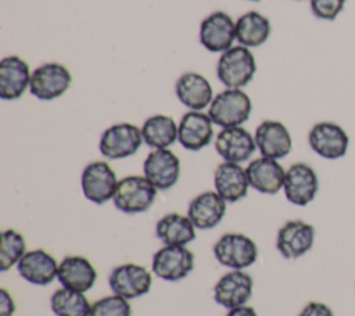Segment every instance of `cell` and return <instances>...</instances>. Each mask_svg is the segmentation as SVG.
Returning a JSON list of instances; mask_svg holds the SVG:
<instances>
[{
    "label": "cell",
    "mask_w": 355,
    "mask_h": 316,
    "mask_svg": "<svg viewBox=\"0 0 355 316\" xmlns=\"http://www.w3.org/2000/svg\"><path fill=\"white\" fill-rule=\"evenodd\" d=\"M118 182L115 170L105 161L87 164L80 175L83 195L97 205H103L114 198Z\"/></svg>",
    "instance_id": "cell-7"
},
{
    "label": "cell",
    "mask_w": 355,
    "mask_h": 316,
    "mask_svg": "<svg viewBox=\"0 0 355 316\" xmlns=\"http://www.w3.org/2000/svg\"><path fill=\"white\" fill-rule=\"evenodd\" d=\"M31 71L25 60L7 55L0 61V98L6 101L19 98L31 85Z\"/></svg>",
    "instance_id": "cell-22"
},
{
    "label": "cell",
    "mask_w": 355,
    "mask_h": 316,
    "mask_svg": "<svg viewBox=\"0 0 355 316\" xmlns=\"http://www.w3.org/2000/svg\"><path fill=\"white\" fill-rule=\"evenodd\" d=\"M225 316H258V313L252 306L243 305V306L229 309Z\"/></svg>",
    "instance_id": "cell-35"
},
{
    "label": "cell",
    "mask_w": 355,
    "mask_h": 316,
    "mask_svg": "<svg viewBox=\"0 0 355 316\" xmlns=\"http://www.w3.org/2000/svg\"><path fill=\"white\" fill-rule=\"evenodd\" d=\"M141 143V129L136 125L121 122L111 125L103 132L98 150L108 159H122L136 154Z\"/></svg>",
    "instance_id": "cell-6"
},
{
    "label": "cell",
    "mask_w": 355,
    "mask_h": 316,
    "mask_svg": "<svg viewBox=\"0 0 355 316\" xmlns=\"http://www.w3.org/2000/svg\"><path fill=\"white\" fill-rule=\"evenodd\" d=\"M50 306L55 316H90L92 304L85 292L61 287L50 298Z\"/></svg>",
    "instance_id": "cell-29"
},
{
    "label": "cell",
    "mask_w": 355,
    "mask_h": 316,
    "mask_svg": "<svg viewBox=\"0 0 355 316\" xmlns=\"http://www.w3.org/2000/svg\"><path fill=\"white\" fill-rule=\"evenodd\" d=\"M140 129L143 141L153 150L168 148L178 140V125L169 115L148 116Z\"/></svg>",
    "instance_id": "cell-27"
},
{
    "label": "cell",
    "mask_w": 355,
    "mask_h": 316,
    "mask_svg": "<svg viewBox=\"0 0 355 316\" xmlns=\"http://www.w3.org/2000/svg\"><path fill=\"white\" fill-rule=\"evenodd\" d=\"M71 83L72 75L65 65L46 62L32 72L29 91L39 100L50 101L61 97L69 89Z\"/></svg>",
    "instance_id": "cell-8"
},
{
    "label": "cell",
    "mask_w": 355,
    "mask_h": 316,
    "mask_svg": "<svg viewBox=\"0 0 355 316\" xmlns=\"http://www.w3.org/2000/svg\"><path fill=\"white\" fill-rule=\"evenodd\" d=\"M96 279L97 272L85 256L69 255L58 263L57 280L61 283V287L86 292L94 286Z\"/></svg>",
    "instance_id": "cell-25"
},
{
    "label": "cell",
    "mask_w": 355,
    "mask_h": 316,
    "mask_svg": "<svg viewBox=\"0 0 355 316\" xmlns=\"http://www.w3.org/2000/svg\"><path fill=\"white\" fill-rule=\"evenodd\" d=\"M155 236L164 245H187L196 238V227L180 213L172 212L164 215L155 225Z\"/></svg>",
    "instance_id": "cell-26"
},
{
    "label": "cell",
    "mask_w": 355,
    "mask_h": 316,
    "mask_svg": "<svg viewBox=\"0 0 355 316\" xmlns=\"http://www.w3.org/2000/svg\"><path fill=\"white\" fill-rule=\"evenodd\" d=\"M315 227L301 219L287 220L276 234V249L288 261L308 254L315 243Z\"/></svg>",
    "instance_id": "cell-11"
},
{
    "label": "cell",
    "mask_w": 355,
    "mask_h": 316,
    "mask_svg": "<svg viewBox=\"0 0 355 316\" xmlns=\"http://www.w3.org/2000/svg\"><path fill=\"white\" fill-rule=\"evenodd\" d=\"M90 316H132V306L129 299L111 294L92 304Z\"/></svg>",
    "instance_id": "cell-31"
},
{
    "label": "cell",
    "mask_w": 355,
    "mask_h": 316,
    "mask_svg": "<svg viewBox=\"0 0 355 316\" xmlns=\"http://www.w3.org/2000/svg\"><path fill=\"white\" fill-rule=\"evenodd\" d=\"M25 252V237L14 229L3 230L0 238V272H7L12 266H17Z\"/></svg>",
    "instance_id": "cell-30"
},
{
    "label": "cell",
    "mask_w": 355,
    "mask_h": 316,
    "mask_svg": "<svg viewBox=\"0 0 355 316\" xmlns=\"http://www.w3.org/2000/svg\"><path fill=\"white\" fill-rule=\"evenodd\" d=\"M245 172L250 187L261 194L273 195L283 190L286 170L277 159L261 155L247 165Z\"/></svg>",
    "instance_id": "cell-19"
},
{
    "label": "cell",
    "mask_w": 355,
    "mask_h": 316,
    "mask_svg": "<svg viewBox=\"0 0 355 316\" xmlns=\"http://www.w3.org/2000/svg\"><path fill=\"white\" fill-rule=\"evenodd\" d=\"M251 98L241 89H226L218 93L208 109L214 125L223 128L241 126L251 115Z\"/></svg>",
    "instance_id": "cell-3"
},
{
    "label": "cell",
    "mask_w": 355,
    "mask_h": 316,
    "mask_svg": "<svg viewBox=\"0 0 355 316\" xmlns=\"http://www.w3.org/2000/svg\"><path fill=\"white\" fill-rule=\"evenodd\" d=\"M270 22L258 11H248L236 21V40L245 47H258L270 36Z\"/></svg>",
    "instance_id": "cell-28"
},
{
    "label": "cell",
    "mask_w": 355,
    "mask_h": 316,
    "mask_svg": "<svg viewBox=\"0 0 355 316\" xmlns=\"http://www.w3.org/2000/svg\"><path fill=\"white\" fill-rule=\"evenodd\" d=\"M215 150L226 161L241 164L257 150L254 136L241 126L223 128L215 137Z\"/></svg>",
    "instance_id": "cell-18"
},
{
    "label": "cell",
    "mask_w": 355,
    "mask_h": 316,
    "mask_svg": "<svg viewBox=\"0 0 355 316\" xmlns=\"http://www.w3.org/2000/svg\"><path fill=\"white\" fill-rule=\"evenodd\" d=\"M257 72V62L245 46H233L218 60L216 76L227 89H240L248 85Z\"/></svg>",
    "instance_id": "cell-1"
},
{
    "label": "cell",
    "mask_w": 355,
    "mask_h": 316,
    "mask_svg": "<svg viewBox=\"0 0 355 316\" xmlns=\"http://www.w3.org/2000/svg\"><path fill=\"white\" fill-rule=\"evenodd\" d=\"M226 201L216 191H204L196 195L189 207L187 216L198 230H211L225 218Z\"/></svg>",
    "instance_id": "cell-21"
},
{
    "label": "cell",
    "mask_w": 355,
    "mask_h": 316,
    "mask_svg": "<svg viewBox=\"0 0 355 316\" xmlns=\"http://www.w3.org/2000/svg\"><path fill=\"white\" fill-rule=\"evenodd\" d=\"M15 312V302L6 288H0V316H12Z\"/></svg>",
    "instance_id": "cell-34"
},
{
    "label": "cell",
    "mask_w": 355,
    "mask_h": 316,
    "mask_svg": "<svg viewBox=\"0 0 355 316\" xmlns=\"http://www.w3.org/2000/svg\"><path fill=\"white\" fill-rule=\"evenodd\" d=\"M298 316H334V312L324 302L311 301L301 309Z\"/></svg>",
    "instance_id": "cell-33"
},
{
    "label": "cell",
    "mask_w": 355,
    "mask_h": 316,
    "mask_svg": "<svg viewBox=\"0 0 355 316\" xmlns=\"http://www.w3.org/2000/svg\"><path fill=\"white\" fill-rule=\"evenodd\" d=\"M347 0H309L312 14L323 21H334L344 10Z\"/></svg>",
    "instance_id": "cell-32"
},
{
    "label": "cell",
    "mask_w": 355,
    "mask_h": 316,
    "mask_svg": "<svg viewBox=\"0 0 355 316\" xmlns=\"http://www.w3.org/2000/svg\"><path fill=\"white\" fill-rule=\"evenodd\" d=\"M143 173L157 190H169L179 180L180 159L169 148L153 150L143 162Z\"/></svg>",
    "instance_id": "cell-15"
},
{
    "label": "cell",
    "mask_w": 355,
    "mask_h": 316,
    "mask_svg": "<svg viewBox=\"0 0 355 316\" xmlns=\"http://www.w3.org/2000/svg\"><path fill=\"white\" fill-rule=\"evenodd\" d=\"M108 286L112 294L126 299H135L148 294L153 286V274L143 265L132 262L122 263L111 270Z\"/></svg>",
    "instance_id": "cell-10"
},
{
    "label": "cell",
    "mask_w": 355,
    "mask_h": 316,
    "mask_svg": "<svg viewBox=\"0 0 355 316\" xmlns=\"http://www.w3.org/2000/svg\"><path fill=\"white\" fill-rule=\"evenodd\" d=\"M157 191V187L146 176L130 175L118 182L112 202L123 213H141L151 208Z\"/></svg>",
    "instance_id": "cell-2"
},
{
    "label": "cell",
    "mask_w": 355,
    "mask_h": 316,
    "mask_svg": "<svg viewBox=\"0 0 355 316\" xmlns=\"http://www.w3.org/2000/svg\"><path fill=\"white\" fill-rule=\"evenodd\" d=\"M18 274L35 286H47L57 279L58 263L51 254L42 248L26 251L17 263Z\"/></svg>",
    "instance_id": "cell-20"
},
{
    "label": "cell",
    "mask_w": 355,
    "mask_h": 316,
    "mask_svg": "<svg viewBox=\"0 0 355 316\" xmlns=\"http://www.w3.org/2000/svg\"><path fill=\"white\" fill-rule=\"evenodd\" d=\"M250 1H259V0H250Z\"/></svg>",
    "instance_id": "cell-36"
},
{
    "label": "cell",
    "mask_w": 355,
    "mask_h": 316,
    "mask_svg": "<svg viewBox=\"0 0 355 316\" xmlns=\"http://www.w3.org/2000/svg\"><path fill=\"white\" fill-rule=\"evenodd\" d=\"M215 259L229 269L244 270L258 259L255 241L243 233H225L212 247Z\"/></svg>",
    "instance_id": "cell-4"
},
{
    "label": "cell",
    "mask_w": 355,
    "mask_h": 316,
    "mask_svg": "<svg viewBox=\"0 0 355 316\" xmlns=\"http://www.w3.org/2000/svg\"><path fill=\"white\" fill-rule=\"evenodd\" d=\"M200 43L211 53H223L233 47L236 40V22L225 11H214L200 24Z\"/></svg>",
    "instance_id": "cell-13"
},
{
    "label": "cell",
    "mask_w": 355,
    "mask_h": 316,
    "mask_svg": "<svg viewBox=\"0 0 355 316\" xmlns=\"http://www.w3.org/2000/svg\"><path fill=\"white\" fill-rule=\"evenodd\" d=\"M215 191L226 202H237L248 193L250 183L245 169L240 164L222 162L214 172Z\"/></svg>",
    "instance_id": "cell-24"
},
{
    "label": "cell",
    "mask_w": 355,
    "mask_h": 316,
    "mask_svg": "<svg viewBox=\"0 0 355 316\" xmlns=\"http://www.w3.org/2000/svg\"><path fill=\"white\" fill-rule=\"evenodd\" d=\"M214 139V122L202 111L186 112L178 125V141L189 151H200Z\"/></svg>",
    "instance_id": "cell-16"
},
{
    "label": "cell",
    "mask_w": 355,
    "mask_h": 316,
    "mask_svg": "<svg viewBox=\"0 0 355 316\" xmlns=\"http://www.w3.org/2000/svg\"><path fill=\"white\" fill-rule=\"evenodd\" d=\"M254 280L244 270L226 272L214 286V299L218 305L229 309L243 306L252 295Z\"/></svg>",
    "instance_id": "cell-14"
},
{
    "label": "cell",
    "mask_w": 355,
    "mask_h": 316,
    "mask_svg": "<svg viewBox=\"0 0 355 316\" xmlns=\"http://www.w3.org/2000/svg\"><path fill=\"white\" fill-rule=\"evenodd\" d=\"M308 144L319 157L334 161L347 154L349 136L338 123L322 121L311 128L308 133Z\"/></svg>",
    "instance_id": "cell-9"
},
{
    "label": "cell",
    "mask_w": 355,
    "mask_h": 316,
    "mask_svg": "<svg viewBox=\"0 0 355 316\" xmlns=\"http://www.w3.org/2000/svg\"><path fill=\"white\" fill-rule=\"evenodd\" d=\"M178 100L191 111H201L211 105L214 91L205 76L197 72L182 73L175 85Z\"/></svg>",
    "instance_id": "cell-23"
},
{
    "label": "cell",
    "mask_w": 355,
    "mask_h": 316,
    "mask_svg": "<svg viewBox=\"0 0 355 316\" xmlns=\"http://www.w3.org/2000/svg\"><path fill=\"white\" fill-rule=\"evenodd\" d=\"M319 190V179L315 169L305 162H295L286 170L283 191L286 200L297 207L312 202Z\"/></svg>",
    "instance_id": "cell-12"
},
{
    "label": "cell",
    "mask_w": 355,
    "mask_h": 316,
    "mask_svg": "<svg viewBox=\"0 0 355 316\" xmlns=\"http://www.w3.org/2000/svg\"><path fill=\"white\" fill-rule=\"evenodd\" d=\"M257 150L262 157L282 159L293 148V139L288 129L279 121H262L255 129Z\"/></svg>",
    "instance_id": "cell-17"
},
{
    "label": "cell",
    "mask_w": 355,
    "mask_h": 316,
    "mask_svg": "<svg viewBox=\"0 0 355 316\" xmlns=\"http://www.w3.org/2000/svg\"><path fill=\"white\" fill-rule=\"evenodd\" d=\"M194 269V254L184 245H164L153 255L151 272L165 281H179Z\"/></svg>",
    "instance_id": "cell-5"
}]
</instances>
